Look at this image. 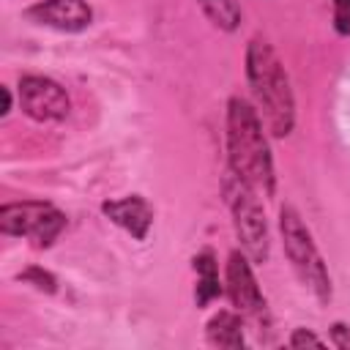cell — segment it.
Instances as JSON below:
<instances>
[{"label":"cell","instance_id":"7","mask_svg":"<svg viewBox=\"0 0 350 350\" xmlns=\"http://www.w3.org/2000/svg\"><path fill=\"white\" fill-rule=\"evenodd\" d=\"M227 295L243 317H249L260 325L268 323V304H265V295L257 287V279L252 273L246 252L243 254L232 252L230 260H227Z\"/></svg>","mask_w":350,"mask_h":350},{"label":"cell","instance_id":"2","mask_svg":"<svg viewBox=\"0 0 350 350\" xmlns=\"http://www.w3.org/2000/svg\"><path fill=\"white\" fill-rule=\"evenodd\" d=\"M246 79L252 96L262 112V120L273 137H287L295 123V98L290 90V77L273 52V46L262 38H252L246 49Z\"/></svg>","mask_w":350,"mask_h":350},{"label":"cell","instance_id":"5","mask_svg":"<svg viewBox=\"0 0 350 350\" xmlns=\"http://www.w3.org/2000/svg\"><path fill=\"white\" fill-rule=\"evenodd\" d=\"M0 230L5 235L27 238L38 249H46L66 230V213H60L49 202H36V200L11 202L0 208Z\"/></svg>","mask_w":350,"mask_h":350},{"label":"cell","instance_id":"13","mask_svg":"<svg viewBox=\"0 0 350 350\" xmlns=\"http://www.w3.org/2000/svg\"><path fill=\"white\" fill-rule=\"evenodd\" d=\"M22 279L27 282V284H33V287H38V290H46V293H55V276L49 273V271H44V268H27L25 273H22Z\"/></svg>","mask_w":350,"mask_h":350},{"label":"cell","instance_id":"10","mask_svg":"<svg viewBox=\"0 0 350 350\" xmlns=\"http://www.w3.org/2000/svg\"><path fill=\"white\" fill-rule=\"evenodd\" d=\"M208 342L213 347H243V323H241V314L235 312H216L211 320H208Z\"/></svg>","mask_w":350,"mask_h":350},{"label":"cell","instance_id":"4","mask_svg":"<svg viewBox=\"0 0 350 350\" xmlns=\"http://www.w3.org/2000/svg\"><path fill=\"white\" fill-rule=\"evenodd\" d=\"M224 194H227L232 224H235V232H238V241L246 257L254 262H265L268 260V224L254 197V189L246 186L235 172H230V178L224 180Z\"/></svg>","mask_w":350,"mask_h":350},{"label":"cell","instance_id":"1","mask_svg":"<svg viewBox=\"0 0 350 350\" xmlns=\"http://www.w3.org/2000/svg\"><path fill=\"white\" fill-rule=\"evenodd\" d=\"M227 156L230 170L254 191L273 194V161L260 115L249 101L232 96L227 104Z\"/></svg>","mask_w":350,"mask_h":350},{"label":"cell","instance_id":"11","mask_svg":"<svg viewBox=\"0 0 350 350\" xmlns=\"http://www.w3.org/2000/svg\"><path fill=\"white\" fill-rule=\"evenodd\" d=\"M194 271H197V306H205L208 301H213L216 295H221V284H219V271H216V257L211 249H202L194 260Z\"/></svg>","mask_w":350,"mask_h":350},{"label":"cell","instance_id":"17","mask_svg":"<svg viewBox=\"0 0 350 350\" xmlns=\"http://www.w3.org/2000/svg\"><path fill=\"white\" fill-rule=\"evenodd\" d=\"M0 93H3V109H0V115L5 118V115L11 112V90H8V88H3Z\"/></svg>","mask_w":350,"mask_h":350},{"label":"cell","instance_id":"15","mask_svg":"<svg viewBox=\"0 0 350 350\" xmlns=\"http://www.w3.org/2000/svg\"><path fill=\"white\" fill-rule=\"evenodd\" d=\"M304 345H312V347H323V339L314 336L312 331L306 328H295L293 336H290V347H304Z\"/></svg>","mask_w":350,"mask_h":350},{"label":"cell","instance_id":"16","mask_svg":"<svg viewBox=\"0 0 350 350\" xmlns=\"http://www.w3.org/2000/svg\"><path fill=\"white\" fill-rule=\"evenodd\" d=\"M331 342H334L336 347H342V350H350V328L342 325V323H334V328H331Z\"/></svg>","mask_w":350,"mask_h":350},{"label":"cell","instance_id":"6","mask_svg":"<svg viewBox=\"0 0 350 350\" xmlns=\"http://www.w3.org/2000/svg\"><path fill=\"white\" fill-rule=\"evenodd\" d=\"M19 104L25 109L27 118L38 120V123H52V120H63L71 109V101L66 96V90L49 79V77H22L19 82Z\"/></svg>","mask_w":350,"mask_h":350},{"label":"cell","instance_id":"12","mask_svg":"<svg viewBox=\"0 0 350 350\" xmlns=\"http://www.w3.org/2000/svg\"><path fill=\"white\" fill-rule=\"evenodd\" d=\"M205 11V16L221 27V30H235L241 22V5L238 0H197Z\"/></svg>","mask_w":350,"mask_h":350},{"label":"cell","instance_id":"9","mask_svg":"<svg viewBox=\"0 0 350 350\" xmlns=\"http://www.w3.org/2000/svg\"><path fill=\"white\" fill-rule=\"evenodd\" d=\"M101 213L109 221H115L118 227H123L137 241H145L148 238V230L153 224V211H150V205L139 194L120 197V200H107L101 205Z\"/></svg>","mask_w":350,"mask_h":350},{"label":"cell","instance_id":"8","mask_svg":"<svg viewBox=\"0 0 350 350\" xmlns=\"http://www.w3.org/2000/svg\"><path fill=\"white\" fill-rule=\"evenodd\" d=\"M25 14L36 25H44L60 33H79L93 22V11L85 0H41L30 5Z\"/></svg>","mask_w":350,"mask_h":350},{"label":"cell","instance_id":"3","mask_svg":"<svg viewBox=\"0 0 350 350\" xmlns=\"http://www.w3.org/2000/svg\"><path fill=\"white\" fill-rule=\"evenodd\" d=\"M279 230H282L284 252H287V260H290L295 276L320 304H328L331 301V276L325 271V262H323L314 241H312V232L306 230V224L295 208H290V205L282 208Z\"/></svg>","mask_w":350,"mask_h":350},{"label":"cell","instance_id":"14","mask_svg":"<svg viewBox=\"0 0 350 350\" xmlns=\"http://www.w3.org/2000/svg\"><path fill=\"white\" fill-rule=\"evenodd\" d=\"M334 27L342 36H350V0H334Z\"/></svg>","mask_w":350,"mask_h":350}]
</instances>
